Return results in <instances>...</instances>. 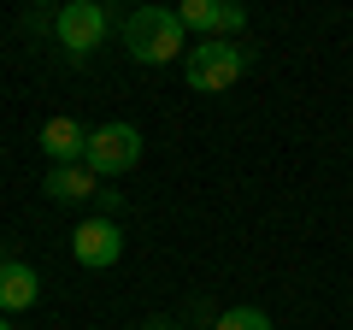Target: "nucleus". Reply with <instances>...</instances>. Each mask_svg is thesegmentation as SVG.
Returning a JSON list of instances; mask_svg holds the SVG:
<instances>
[{"label":"nucleus","instance_id":"nucleus-7","mask_svg":"<svg viewBox=\"0 0 353 330\" xmlns=\"http://www.w3.org/2000/svg\"><path fill=\"white\" fill-rule=\"evenodd\" d=\"M36 295H41L36 266H24V260H0V313H6V318L24 313V307H36Z\"/></svg>","mask_w":353,"mask_h":330},{"label":"nucleus","instance_id":"nucleus-1","mask_svg":"<svg viewBox=\"0 0 353 330\" xmlns=\"http://www.w3.org/2000/svg\"><path fill=\"white\" fill-rule=\"evenodd\" d=\"M124 48H130L136 65H171V59L189 53V30L165 6H141V12L124 18Z\"/></svg>","mask_w":353,"mask_h":330},{"label":"nucleus","instance_id":"nucleus-3","mask_svg":"<svg viewBox=\"0 0 353 330\" xmlns=\"http://www.w3.org/2000/svg\"><path fill=\"white\" fill-rule=\"evenodd\" d=\"M136 159H141V130H136V124H101V130H88L83 165H88L101 183L118 177V171H130Z\"/></svg>","mask_w":353,"mask_h":330},{"label":"nucleus","instance_id":"nucleus-6","mask_svg":"<svg viewBox=\"0 0 353 330\" xmlns=\"http://www.w3.org/2000/svg\"><path fill=\"white\" fill-rule=\"evenodd\" d=\"M41 153H48L53 165H83V153H88V130L77 124V118H48L41 124Z\"/></svg>","mask_w":353,"mask_h":330},{"label":"nucleus","instance_id":"nucleus-12","mask_svg":"<svg viewBox=\"0 0 353 330\" xmlns=\"http://www.w3.org/2000/svg\"><path fill=\"white\" fill-rule=\"evenodd\" d=\"M136 330H141V324H136Z\"/></svg>","mask_w":353,"mask_h":330},{"label":"nucleus","instance_id":"nucleus-11","mask_svg":"<svg viewBox=\"0 0 353 330\" xmlns=\"http://www.w3.org/2000/svg\"><path fill=\"white\" fill-rule=\"evenodd\" d=\"M0 330H12V318H6V313H0Z\"/></svg>","mask_w":353,"mask_h":330},{"label":"nucleus","instance_id":"nucleus-8","mask_svg":"<svg viewBox=\"0 0 353 330\" xmlns=\"http://www.w3.org/2000/svg\"><path fill=\"white\" fill-rule=\"evenodd\" d=\"M41 189H48L53 201H83V195H101V177H94L88 165H53Z\"/></svg>","mask_w":353,"mask_h":330},{"label":"nucleus","instance_id":"nucleus-9","mask_svg":"<svg viewBox=\"0 0 353 330\" xmlns=\"http://www.w3.org/2000/svg\"><path fill=\"white\" fill-rule=\"evenodd\" d=\"M212 330H271V318H265L259 307H230V313L212 318Z\"/></svg>","mask_w":353,"mask_h":330},{"label":"nucleus","instance_id":"nucleus-10","mask_svg":"<svg viewBox=\"0 0 353 330\" xmlns=\"http://www.w3.org/2000/svg\"><path fill=\"white\" fill-rule=\"evenodd\" d=\"M141 330H176V324H171V318H153V324H141Z\"/></svg>","mask_w":353,"mask_h":330},{"label":"nucleus","instance_id":"nucleus-5","mask_svg":"<svg viewBox=\"0 0 353 330\" xmlns=\"http://www.w3.org/2000/svg\"><path fill=\"white\" fill-rule=\"evenodd\" d=\"M71 254H77V266L106 271V266H118V254H124V236H118L112 218H88V224L71 230Z\"/></svg>","mask_w":353,"mask_h":330},{"label":"nucleus","instance_id":"nucleus-2","mask_svg":"<svg viewBox=\"0 0 353 330\" xmlns=\"http://www.w3.org/2000/svg\"><path fill=\"white\" fill-rule=\"evenodd\" d=\"M248 59H253V53L241 48V41H189V53H183V77H189L194 95H224L230 83L248 71Z\"/></svg>","mask_w":353,"mask_h":330},{"label":"nucleus","instance_id":"nucleus-4","mask_svg":"<svg viewBox=\"0 0 353 330\" xmlns=\"http://www.w3.org/2000/svg\"><path fill=\"white\" fill-rule=\"evenodd\" d=\"M53 41H59L71 59H88V53L106 41V6H94V0L59 6V12H53Z\"/></svg>","mask_w":353,"mask_h":330}]
</instances>
